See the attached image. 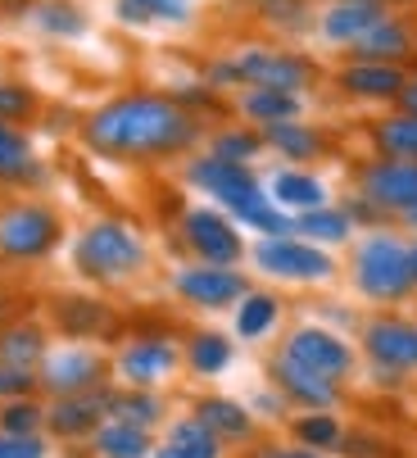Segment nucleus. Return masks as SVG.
<instances>
[{
	"instance_id": "nucleus-1",
	"label": "nucleus",
	"mask_w": 417,
	"mask_h": 458,
	"mask_svg": "<svg viewBox=\"0 0 417 458\" xmlns=\"http://www.w3.org/2000/svg\"><path fill=\"white\" fill-rule=\"evenodd\" d=\"M195 141V118L168 96H118L87 118V146L109 159H159Z\"/></svg>"
},
{
	"instance_id": "nucleus-2",
	"label": "nucleus",
	"mask_w": 417,
	"mask_h": 458,
	"mask_svg": "<svg viewBox=\"0 0 417 458\" xmlns=\"http://www.w3.org/2000/svg\"><path fill=\"white\" fill-rule=\"evenodd\" d=\"M146 264V245L127 223H91L78 241V273L91 282H123Z\"/></svg>"
},
{
	"instance_id": "nucleus-3",
	"label": "nucleus",
	"mask_w": 417,
	"mask_h": 458,
	"mask_svg": "<svg viewBox=\"0 0 417 458\" xmlns=\"http://www.w3.org/2000/svg\"><path fill=\"white\" fill-rule=\"evenodd\" d=\"M214 82H241V87H272V91H291L300 96L313 82V64L300 55H282V50H241L236 59L218 64Z\"/></svg>"
},
{
	"instance_id": "nucleus-4",
	"label": "nucleus",
	"mask_w": 417,
	"mask_h": 458,
	"mask_svg": "<svg viewBox=\"0 0 417 458\" xmlns=\"http://www.w3.org/2000/svg\"><path fill=\"white\" fill-rule=\"evenodd\" d=\"M186 177H191L200 191L214 195V200H218L223 209H232L241 223H245L254 209H263V205L272 200V195H263L259 177H254L245 164H236V159H218V155L195 159V164L186 168Z\"/></svg>"
},
{
	"instance_id": "nucleus-5",
	"label": "nucleus",
	"mask_w": 417,
	"mask_h": 458,
	"mask_svg": "<svg viewBox=\"0 0 417 458\" xmlns=\"http://www.w3.org/2000/svg\"><path fill=\"white\" fill-rule=\"evenodd\" d=\"M354 282L368 300H399L413 291V273H408V245H399L395 236H368L354 254Z\"/></svg>"
},
{
	"instance_id": "nucleus-6",
	"label": "nucleus",
	"mask_w": 417,
	"mask_h": 458,
	"mask_svg": "<svg viewBox=\"0 0 417 458\" xmlns=\"http://www.w3.org/2000/svg\"><path fill=\"white\" fill-rule=\"evenodd\" d=\"M59 245V218L46 205H10L0 209V259H41Z\"/></svg>"
},
{
	"instance_id": "nucleus-7",
	"label": "nucleus",
	"mask_w": 417,
	"mask_h": 458,
	"mask_svg": "<svg viewBox=\"0 0 417 458\" xmlns=\"http://www.w3.org/2000/svg\"><path fill=\"white\" fill-rule=\"evenodd\" d=\"M37 377H41V390H46L50 400H59V395H87V390H100L105 386L109 363L96 350H87V345H68V350L46 354L41 368H37Z\"/></svg>"
},
{
	"instance_id": "nucleus-8",
	"label": "nucleus",
	"mask_w": 417,
	"mask_h": 458,
	"mask_svg": "<svg viewBox=\"0 0 417 458\" xmlns=\"http://www.w3.org/2000/svg\"><path fill=\"white\" fill-rule=\"evenodd\" d=\"M254 264L282 282H327L336 273V264L318 245L295 241V236H268L263 245H254Z\"/></svg>"
},
{
	"instance_id": "nucleus-9",
	"label": "nucleus",
	"mask_w": 417,
	"mask_h": 458,
	"mask_svg": "<svg viewBox=\"0 0 417 458\" xmlns=\"http://www.w3.org/2000/svg\"><path fill=\"white\" fill-rule=\"evenodd\" d=\"M282 354L295 359L300 368L327 377V381H345V377L354 372L350 341H340L336 332H327V327H300V332H291L286 345H282Z\"/></svg>"
},
{
	"instance_id": "nucleus-10",
	"label": "nucleus",
	"mask_w": 417,
	"mask_h": 458,
	"mask_svg": "<svg viewBox=\"0 0 417 458\" xmlns=\"http://www.w3.org/2000/svg\"><path fill=\"white\" fill-rule=\"evenodd\" d=\"M173 291L195 304V309H232L250 295L245 277L236 268H223V264H191V268H177L173 277Z\"/></svg>"
},
{
	"instance_id": "nucleus-11",
	"label": "nucleus",
	"mask_w": 417,
	"mask_h": 458,
	"mask_svg": "<svg viewBox=\"0 0 417 458\" xmlns=\"http://www.w3.org/2000/svg\"><path fill=\"white\" fill-rule=\"evenodd\" d=\"M109 390L114 386H100V390H87V395H59L46 404V431L55 440H87L96 436V427L109 418Z\"/></svg>"
},
{
	"instance_id": "nucleus-12",
	"label": "nucleus",
	"mask_w": 417,
	"mask_h": 458,
	"mask_svg": "<svg viewBox=\"0 0 417 458\" xmlns=\"http://www.w3.org/2000/svg\"><path fill=\"white\" fill-rule=\"evenodd\" d=\"M182 236H186V245L204 259V264H223V268H232L241 259V250H245L236 223L223 218L218 209H191L182 218Z\"/></svg>"
},
{
	"instance_id": "nucleus-13",
	"label": "nucleus",
	"mask_w": 417,
	"mask_h": 458,
	"mask_svg": "<svg viewBox=\"0 0 417 458\" xmlns=\"http://www.w3.org/2000/svg\"><path fill=\"white\" fill-rule=\"evenodd\" d=\"M177 363H182V354H177V345H168V341H132V345H123L114 372H118L123 386L159 390V386L177 372Z\"/></svg>"
},
{
	"instance_id": "nucleus-14",
	"label": "nucleus",
	"mask_w": 417,
	"mask_h": 458,
	"mask_svg": "<svg viewBox=\"0 0 417 458\" xmlns=\"http://www.w3.org/2000/svg\"><path fill=\"white\" fill-rule=\"evenodd\" d=\"M268 372H272V386L282 390V400H286V404H300L304 413L336 409V400H340V381H327V377L300 368V363L286 359V354H277Z\"/></svg>"
},
{
	"instance_id": "nucleus-15",
	"label": "nucleus",
	"mask_w": 417,
	"mask_h": 458,
	"mask_svg": "<svg viewBox=\"0 0 417 458\" xmlns=\"http://www.w3.org/2000/svg\"><path fill=\"white\" fill-rule=\"evenodd\" d=\"M363 350L386 372H417V327L399 318H377L363 327Z\"/></svg>"
},
{
	"instance_id": "nucleus-16",
	"label": "nucleus",
	"mask_w": 417,
	"mask_h": 458,
	"mask_svg": "<svg viewBox=\"0 0 417 458\" xmlns=\"http://www.w3.org/2000/svg\"><path fill=\"white\" fill-rule=\"evenodd\" d=\"M363 195L381 209L413 214L417 209V164L408 159H381L363 173Z\"/></svg>"
},
{
	"instance_id": "nucleus-17",
	"label": "nucleus",
	"mask_w": 417,
	"mask_h": 458,
	"mask_svg": "<svg viewBox=\"0 0 417 458\" xmlns=\"http://www.w3.org/2000/svg\"><path fill=\"white\" fill-rule=\"evenodd\" d=\"M386 19L381 0H336V5L322 14V37L340 41V46H354L363 32H372Z\"/></svg>"
},
{
	"instance_id": "nucleus-18",
	"label": "nucleus",
	"mask_w": 417,
	"mask_h": 458,
	"mask_svg": "<svg viewBox=\"0 0 417 458\" xmlns=\"http://www.w3.org/2000/svg\"><path fill=\"white\" fill-rule=\"evenodd\" d=\"M191 413H195L208 431H214L223 445H245V440L254 436V413H250L245 404L227 400V395H204V400H195Z\"/></svg>"
},
{
	"instance_id": "nucleus-19",
	"label": "nucleus",
	"mask_w": 417,
	"mask_h": 458,
	"mask_svg": "<svg viewBox=\"0 0 417 458\" xmlns=\"http://www.w3.org/2000/svg\"><path fill=\"white\" fill-rule=\"evenodd\" d=\"M223 449H227V445L191 413V418H177V422L168 427V436H164V445L155 449V458H223Z\"/></svg>"
},
{
	"instance_id": "nucleus-20",
	"label": "nucleus",
	"mask_w": 417,
	"mask_h": 458,
	"mask_svg": "<svg viewBox=\"0 0 417 458\" xmlns=\"http://www.w3.org/2000/svg\"><path fill=\"white\" fill-rule=\"evenodd\" d=\"M91 449H96V458H155V436L132 422L105 418L91 436Z\"/></svg>"
},
{
	"instance_id": "nucleus-21",
	"label": "nucleus",
	"mask_w": 417,
	"mask_h": 458,
	"mask_svg": "<svg viewBox=\"0 0 417 458\" xmlns=\"http://www.w3.org/2000/svg\"><path fill=\"white\" fill-rule=\"evenodd\" d=\"M340 87L359 96V100H395L399 87H404V73L395 69V64H363L354 59L350 69L340 73Z\"/></svg>"
},
{
	"instance_id": "nucleus-22",
	"label": "nucleus",
	"mask_w": 417,
	"mask_h": 458,
	"mask_svg": "<svg viewBox=\"0 0 417 458\" xmlns=\"http://www.w3.org/2000/svg\"><path fill=\"white\" fill-rule=\"evenodd\" d=\"M46 332L37 322H10V327H0V363H10V368H41L46 359Z\"/></svg>"
},
{
	"instance_id": "nucleus-23",
	"label": "nucleus",
	"mask_w": 417,
	"mask_h": 458,
	"mask_svg": "<svg viewBox=\"0 0 417 458\" xmlns=\"http://www.w3.org/2000/svg\"><path fill=\"white\" fill-rule=\"evenodd\" d=\"M109 418L132 422V427H141V431H155L164 422V400H159V390L123 386V390H109Z\"/></svg>"
},
{
	"instance_id": "nucleus-24",
	"label": "nucleus",
	"mask_w": 417,
	"mask_h": 458,
	"mask_svg": "<svg viewBox=\"0 0 417 458\" xmlns=\"http://www.w3.org/2000/svg\"><path fill=\"white\" fill-rule=\"evenodd\" d=\"M408 50H413L408 28L395 23V19H381L372 32H363V37L354 41V59H363V64H395V59H404Z\"/></svg>"
},
{
	"instance_id": "nucleus-25",
	"label": "nucleus",
	"mask_w": 417,
	"mask_h": 458,
	"mask_svg": "<svg viewBox=\"0 0 417 458\" xmlns=\"http://www.w3.org/2000/svg\"><path fill=\"white\" fill-rule=\"evenodd\" d=\"M272 205L277 209H291V214H309V209H322L327 205V191L309 173H277L272 177Z\"/></svg>"
},
{
	"instance_id": "nucleus-26",
	"label": "nucleus",
	"mask_w": 417,
	"mask_h": 458,
	"mask_svg": "<svg viewBox=\"0 0 417 458\" xmlns=\"http://www.w3.org/2000/svg\"><path fill=\"white\" fill-rule=\"evenodd\" d=\"M37 155L19 123H0V182H32Z\"/></svg>"
},
{
	"instance_id": "nucleus-27",
	"label": "nucleus",
	"mask_w": 417,
	"mask_h": 458,
	"mask_svg": "<svg viewBox=\"0 0 417 458\" xmlns=\"http://www.w3.org/2000/svg\"><path fill=\"white\" fill-rule=\"evenodd\" d=\"M263 141H268L272 150H282L286 159H313V155L322 150V137L313 132L309 123H300V118H291V123H268V127H263Z\"/></svg>"
},
{
	"instance_id": "nucleus-28",
	"label": "nucleus",
	"mask_w": 417,
	"mask_h": 458,
	"mask_svg": "<svg viewBox=\"0 0 417 458\" xmlns=\"http://www.w3.org/2000/svg\"><path fill=\"white\" fill-rule=\"evenodd\" d=\"M241 109H245L259 127H268V123H291V118H300V96L272 91V87H250L245 100H241Z\"/></svg>"
},
{
	"instance_id": "nucleus-29",
	"label": "nucleus",
	"mask_w": 417,
	"mask_h": 458,
	"mask_svg": "<svg viewBox=\"0 0 417 458\" xmlns=\"http://www.w3.org/2000/svg\"><path fill=\"white\" fill-rule=\"evenodd\" d=\"M114 10L123 23H186L191 0H114Z\"/></svg>"
},
{
	"instance_id": "nucleus-30",
	"label": "nucleus",
	"mask_w": 417,
	"mask_h": 458,
	"mask_svg": "<svg viewBox=\"0 0 417 458\" xmlns=\"http://www.w3.org/2000/svg\"><path fill=\"white\" fill-rule=\"evenodd\" d=\"M291 436H295V445H304V449H340V440H345V427H340V418L331 413V409H318V413H304V418H295L291 422Z\"/></svg>"
},
{
	"instance_id": "nucleus-31",
	"label": "nucleus",
	"mask_w": 417,
	"mask_h": 458,
	"mask_svg": "<svg viewBox=\"0 0 417 458\" xmlns=\"http://www.w3.org/2000/svg\"><path fill=\"white\" fill-rule=\"evenodd\" d=\"M277 313H282V304H277L272 295H263V291L245 295V300L236 304V336H241V341L268 336L272 327H277Z\"/></svg>"
},
{
	"instance_id": "nucleus-32",
	"label": "nucleus",
	"mask_w": 417,
	"mask_h": 458,
	"mask_svg": "<svg viewBox=\"0 0 417 458\" xmlns=\"http://www.w3.org/2000/svg\"><path fill=\"white\" fill-rule=\"evenodd\" d=\"M186 363L195 377H218L232 368V341L218 336V332H200L191 345H186Z\"/></svg>"
},
{
	"instance_id": "nucleus-33",
	"label": "nucleus",
	"mask_w": 417,
	"mask_h": 458,
	"mask_svg": "<svg viewBox=\"0 0 417 458\" xmlns=\"http://www.w3.org/2000/svg\"><path fill=\"white\" fill-rule=\"evenodd\" d=\"M377 150L386 159H408L417 164V118L413 114H395L386 123H377Z\"/></svg>"
},
{
	"instance_id": "nucleus-34",
	"label": "nucleus",
	"mask_w": 417,
	"mask_h": 458,
	"mask_svg": "<svg viewBox=\"0 0 417 458\" xmlns=\"http://www.w3.org/2000/svg\"><path fill=\"white\" fill-rule=\"evenodd\" d=\"M41 431H46V404L37 395L0 400V436H41Z\"/></svg>"
},
{
	"instance_id": "nucleus-35",
	"label": "nucleus",
	"mask_w": 417,
	"mask_h": 458,
	"mask_svg": "<svg viewBox=\"0 0 417 458\" xmlns=\"http://www.w3.org/2000/svg\"><path fill=\"white\" fill-rule=\"evenodd\" d=\"M295 232H304V241H327V245H336V241L350 236V214L322 205V209L300 214V218H295Z\"/></svg>"
},
{
	"instance_id": "nucleus-36",
	"label": "nucleus",
	"mask_w": 417,
	"mask_h": 458,
	"mask_svg": "<svg viewBox=\"0 0 417 458\" xmlns=\"http://www.w3.org/2000/svg\"><path fill=\"white\" fill-rule=\"evenodd\" d=\"M59 327L68 336H91V332H100L105 327V309L96 304V300H64L59 304Z\"/></svg>"
},
{
	"instance_id": "nucleus-37",
	"label": "nucleus",
	"mask_w": 417,
	"mask_h": 458,
	"mask_svg": "<svg viewBox=\"0 0 417 458\" xmlns=\"http://www.w3.org/2000/svg\"><path fill=\"white\" fill-rule=\"evenodd\" d=\"M37 23L50 37H82L87 32L82 10L78 5H64V0H46V5H37Z\"/></svg>"
},
{
	"instance_id": "nucleus-38",
	"label": "nucleus",
	"mask_w": 417,
	"mask_h": 458,
	"mask_svg": "<svg viewBox=\"0 0 417 458\" xmlns=\"http://www.w3.org/2000/svg\"><path fill=\"white\" fill-rule=\"evenodd\" d=\"M254 10L277 23V28H304L309 19V0H254Z\"/></svg>"
},
{
	"instance_id": "nucleus-39",
	"label": "nucleus",
	"mask_w": 417,
	"mask_h": 458,
	"mask_svg": "<svg viewBox=\"0 0 417 458\" xmlns=\"http://www.w3.org/2000/svg\"><path fill=\"white\" fill-rule=\"evenodd\" d=\"M41 390V377L32 368H10L0 363V400H28Z\"/></svg>"
},
{
	"instance_id": "nucleus-40",
	"label": "nucleus",
	"mask_w": 417,
	"mask_h": 458,
	"mask_svg": "<svg viewBox=\"0 0 417 458\" xmlns=\"http://www.w3.org/2000/svg\"><path fill=\"white\" fill-rule=\"evenodd\" d=\"M32 109H37V100L23 82H0V123H23Z\"/></svg>"
},
{
	"instance_id": "nucleus-41",
	"label": "nucleus",
	"mask_w": 417,
	"mask_h": 458,
	"mask_svg": "<svg viewBox=\"0 0 417 458\" xmlns=\"http://www.w3.org/2000/svg\"><path fill=\"white\" fill-rule=\"evenodd\" d=\"M259 146H263L259 132H223V137L214 141V155H218V159H236V164H245L250 155H259Z\"/></svg>"
},
{
	"instance_id": "nucleus-42",
	"label": "nucleus",
	"mask_w": 417,
	"mask_h": 458,
	"mask_svg": "<svg viewBox=\"0 0 417 458\" xmlns=\"http://www.w3.org/2000/svg\"><path fill=\"white\" fill-rule=\"evenodd\" d=\"M0 458H50V445L46 436H5Z\"/></svg>"
},
{
	"instance_id": "nucleus-43",
	"label": "nucleus",
	"mask_w": 417,
	"mask_h": 458,
	"mask_svg": "<svg viewBox=\"0 0 417 458\" xmlns=\"http://www.w3.org/2000/svg\"><path fill=\"white\" fill-rule=\"evenodd\" d=\"M259 458H322L318 449H304V445H268Z\"/></svg>"
},
{
	"instance_id": "nucleus-44",
	"label": "nucleus",
	"mask_w": 417,
	"mask_h": 458,
	"mask_svg": "<svg viewBox=\"0 0 417 458\" xmlns=\"http://www.w3.org/2000/svg\"><path fill=\"white\" fill-rule=\"evenodd\" d=\"M395 100H399V109H404V114H413V118H417V78H404V87H399V96H395Z\"/></svg>"
},
{
	"instance_id": "nucleus-45",
	"label": "nucleus",
	"mask_w": 417,
	"mask_h": 458,
	"mask_svg": "<svg viewBox=\"0 0 417 458\" xmlns=\"http://www.w3.org/2000/svg\"><path fill=\"white\" fill-rule=\"evenodd\" d=\"M408 273H413V286H417V245H408Z\"/></svg>"
},
{
	"instance_id": "nucleus-46",
	"label": "nucleus",
	"mask_w": 417,
	"mask_h": 458,
	"mask_svg": "<svg viewBox=\"0 0 417 458\" xmlns=\"http://www.w3.org/2000/svg\"><path fill=\"white\" fill-rule=\"evenodd\" d=\"M0 445H5V436H0Z\"/></svg>"
}]
</instances>
